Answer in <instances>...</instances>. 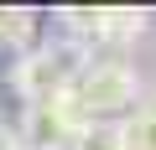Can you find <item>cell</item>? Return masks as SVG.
<instances>
[{
  "label": "cell",
  "instance_id": "obj_1",
  "mask_svg": "<svg viewBox=\"0 0 156 150\" xmlns=\"http://www.w3.org/2000/svg\"><path fill=\"white\" fill-rule=\"evenodd\" d=\"M89 47L83 42H73V36H57V42H42L31 52L16 57L11 67V88L26 98V104H47L57 93H68L78 78H83V67H89Z\"/></svg>",
  "mask_w": 156,
  "mask_h": 150
},
{
  "label": "cell",
  "instance_id": "obj_2",
  "mask_svg": "<svg viewBox=\"0 0 156 150\" xmlns=\"http://www.w3.org/2000/svg\"><path fill=\"white\" fill-rule=\"evenodd\" d=\"M73 98L89 119H115L125 109H140V78L125 57H89L83 78L73 83Z\"/></svg>",
  "mask_w": 156,
  "mask_h": 150
},
{
  "label": "cell",
  "instance_id": "obj_3",
  "mask_svg": "<svg viewBox=\"0 0 156 150\" xmlns=\"http://www.w3.org/2000/svg\"><path fill=\"white\" fill-rule=\"evenodd\" d=\"M83 124H89V114L68 88V93H57L47 104H26L21 124H16V140H21V150H68Z\"/></svg>",
  "mask_w": 156,
  "mask_h": 150
},
{
  "label": "cell",
  "instance_id": "obj_4",
  "mask_svg": "<svg viewBox=\"0 0 156 150\" xmlns=\"http://www.w3.org/2000/svg\"><path fill=\"white\" fill-rule=\"evenodd\" d=\"M68 150H125V119H89Z\"/></svg>",
  "mask_w": 156,
  "mask_h": 150
},
{
  "label": "cell",
  "instance_id": "obj_5",
  "mask_svg": "<svg viewBox=\"0 0 156 150\" xmlns=\"http://www.w3.org/2000/svg\"><path fill=\"white\" fill-rule=\"evenodd\" d=\"M31 36H37V16L31 11L0 5V47L5 52H31Z\"/></svg>",
  "mask_w": 156,
  "mask_h": 150
},
{
  "label": "cell",
  "instance_id": "obj_6",
  "mask_svg": "<svg viewBox=\"0 0 156 150\" xmlns=\"http://www.w3.org/2000/svg\"><path fill=\"white\" fill-rule=\"evenodd\" d=\"M140 31H146V16H140V11H104V21H99V47H130Z\"/></svg>",
  "mask_w": 156,
  "mask_h": 150
},
{
  "label": "cell",
  "instance_id": "obj_7",
  "mask_svg": "<svg viewBox=\"0 0 156 150\" xmlns=\"http://www.w3.org/2000/svg\"><path fill=\"white\" fill-rule=\"evenodd\" d=\"M125 150H156V119L146 109H135L125 119Z\"/></svg>",
  "mask_w": 156,
  "mask_h": 150
},
{
  "label": "cell",
  "instance_id": "obj_8",
  "mask_svg": "<svg viewBox=\"0 0 156 150\" xmlns=\"http://www.w3.org/2000/svg\"><path fill=\"white\" fill-rule=\"evenodd\" d=\"M0 150H21V140H16V129L0 119Z\"/></svg>",
  "mask_w": 156,
  "mask_h": 150
},
{
  "label": "cell",
  "instance_id": "obj_9",
  "mask_svg": "<svg viewBox=\"0 0 156 150\" xmlns=\"http://www.w3.org/2000/svg\"><path fill=\"white\" fill-rule=\"evenodd\" d=\"M140 109H146V114L156 119V93H146V98H140Z\"/></svg>",
  "mask_w": 156,
  "mask_h": 150
}]
</instances>
